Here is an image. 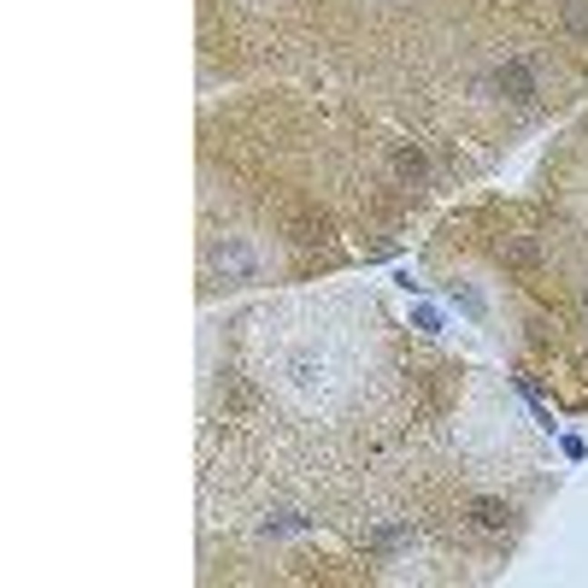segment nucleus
<instances>
[{
  "instance_id": "obj_1",
  "label": "nucleus",
  "mask_w": 588,
  "mask_h": 588,
  "mask_svg": "<svg viewBox=\"0 0 588 588\" xmlns=\"http://www.w3.org/2000/svg\"><path fill=\"white\" fill-rule=\"evenodd\" d=\"M489 89L500 100H512V106H535V95H542V77H535V59H500L489 71Z\"/></svg>"
},
{
  "instance_id": "obj_2",
  "label": "nucleus",
  "mask_w": 588,
  "mask_h": 588,
  "mask_svg": "<svg viewBox=\"0 0 588 588\" xmlns=\"http://www.w3.org/2000/svg\"><path fill=\"white\" fill-rule=\"evenodd\" d=\"M212 271H218L224 283H235V277H254V254H247L242 242H224L218 254H212Z\"/></svg>"
},
{
  "instance_id": "obj_3",
  "label": "nucleus",
  "mask_w": 588,
  "mask_h": 588,
  "mask_svg": "<svg viewBox=\"0 0 588 588\" xmlns=\"http://www.w3.org/2000/svg\"><path fill=\"white\" fill-rule=\"evenodd\" d=\"M471 523H477L483 535H500L512 523V506H506V500H494V494H483V500H471Z\"/></svg>"
},
{
  "instance_id": "obj_4",
  "label": "nucleus",
  "mask_w": 588,
  "mask_h": 588,
  "mask_svg": "<svg viewBox=\"0 0 588 588\" xmlns=\"http://www.w3.org/2000/svg\"><path fill=\"white\" fill-rule=\"evenodd\" d=\"M394 177L406 183V189H418V183L430 177V159H424V147H400V154H394Z\"/></svg>"
},
{
  "instance_id": "obj_5",
  "label": "nucleus",
  "mask_w": 588,
  "mask_h": 588,
  "mask_svg": "<svg viewBox=\"0 0 588 588\" xmlns=\"http://www.w3.org/2000/svg\"><path fill=\"white\" fill-rule=\"evenodd\" d=\"M500 259H506V265H542V247H535L530 235H506V242H500Z\"/></svg>"
},
{
  "instance_id": "obj_6",
  "label": "nucleus",
  "mask_w": 588,
  "mask_h": 588,
  "mask_svg": "<svg viewBox=\"0 0 588 588\" xmlns=\"http://www.w3.org/2000/svg\"><path fill=\"white\" fill-rule=\"evenodd\" d=\"M559 24H565V35L588 42V0H565V6H559Z\"/></svg>"
},
{
  "instance_id": "obj_7",
  "label": "nucleus",
  "mask_w": 588,
  "mask_h": 588,
  "mask_svg": "<svg viewBox=\"0 0 588 588\" xmlns=\"http://www.w3.org/2000/svg\"><path fill=\"white\" fill-rule=\"evenodd\" d=\"M583 324H588V283H583Z\"/></svg>"
}]
</instances>
